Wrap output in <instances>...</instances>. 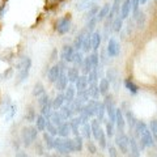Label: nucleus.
I'll use <instances>...</instances> for the list:
<instances>
[{
    "mask_svg": "<svg viewBox=\"0 0 157 157\" xmlns=\"http://www.w3.org/2000/svg\"><path fill=\"white\" fill-rule=\"evenodd\" d=\"M7 0H0V17L4 16V13L7 11Z\"/></svg>",
    "mask_w": 157,
    "mask_h": 157,
    "instance_id": "13d9d810",
    "label": "nucleus"
},
{
    "mask_svg": "<svg viewBox=\"0 0 157 157\" xmlns=\"http://www.w3.org/2000/svg\"><path fill=\"white\" fill-rule=\"evenodd\" d=\"M56 89L58 90H64L68 86V80H67V75H66V71H63L60 73V76H59V78L56 80Z\"/></svg>",
    "mask_w": 157,
    "mask_h": 157,
    "instance_id": "5701e85b",
    "label": "nucleus"
},
{
    "mask_svg": "<svg viewBox=\"0 0 157 157\" xmlns=\"http://www.w3.org/2000/svg\"><path fill=\"white\" fill-rule=\"evenodd\" d=\"M88 92L92 100H98L100 98V89H98V84H90L88 86Z\"/></svg>",
    "mask_w": 157,
    "mask_h": 157,
    "instance_id": "f704fd0d",
    "label": "nucleus"
},
{
    "mask_svg": "<svg viewBox=\"0 0 157 157\" xmlns=\"http://www.w3.org/2000/svg\"><path fill=\"white\" fill-rule=\"evenodd\" d=\"M105 134L107 137H113L114 136V123L113 122H106V131Z\"/></svg>",
    "mask_w": 157,
    "mask_h": 157,
    "instance_id": "de8ad7c7",
    "label": "nucleus"
},
{
    "mask_svg": "<svg viewBox=\"0 0 157 157\" xmlns=\"http://www.w3.org/2000/svg\"><path fill=\"white\" fill-rule=\"evenodd\" d=\"M46 157H60V156H59V155H48Z\"/></svg>",
    "mask_w": 157,
    "mask_h": 157,
    "instance_id": "e2e57ef3",
    "label": "nucleus"
},
{
    "mask_svg": "<svg viewBox=\"0 0 157 157\" xmlns=\"http://www.w3.org/2000/svg\"><path fill=\"white\" fill-rule=\"evenodd\" d=\"M73 141V149H75V152H81L82 151V136L77 135L72 139Z\"/></svg>",
    "mask_w": 157,
    "mask_h": 157,
    "instance_id": "ea45409f",
    "label": "nucleus"
},
{
    "mask_svg": "<svg viewBox=\"0 0 157 157\" xmlns=\"http://www.w3.org/2000/svg\"><path fill=\"white\" fill-rule=\"evenodd\" d=\"M140 147L137 144V141L135 140V137H130V149H128V155L130 157H140Z\"/></svg>",
    "mask_w": 157,
    "mask_h": 157,
    "instance_id": "4468645a",
    "label": "nucleus"
},
{
    "mask_svg": "<svg viewBox=\"0 0 157 157\" xmlns=\"http://www.w3.org/2000/svg\"><path fill=\"white\" fill-rule=\"evenodd\" d=\"M71 26H72L71 17L67 14V16L59 18L58 21H56V24H55V30L59 34H67L68 32L71 30Z\"/></svg>",
    "mask_w": 157,
    "mask_h": 157,
    "instance_id": "423d86ee",
    "label": "nucleus"
},
{
    "mask_svg": "<svg viewBox=\"0 0 157 157\" xmlns=\"http://www.w3.org/2000/svg\"><path fill=\"white\" fill-rule=\"evenodd\" d=\"M68 105H70L73 114H80L81 110H82V107H84V104H82L81 101H78L77 98H75V100H73L71 104H68Z\"/></svg>",
    "mask_w": 157,
    "mask_h": 157,
    "instance_id": "7c9ffc66",
    "label": "nucleus"
},
{
    "mask_svg": "<svg viewBox=\"0 0 157 157\" xmlns=\"http://www.w3.org/2000/svg\"><path fill=\"white\" fill-rule=\"evenodd\" d=\"M14 157H29V156H28V155H26V153H25V152H24V151H18Z\"/></svg>",
    "mask_w": 157,
    "mask_h": 157,
    "instance_id": "680f3d73",
    "label": "nucleus"
},
{
    "mask_svg": "<svg viewBox=\"0 0 157 157\" xmlns=\"http://www.w3.org/2000/svg\"><path fill=\"white\" fill-rule=\"evenodd\" d=\"M73 55H75V48H73V46L66 45L64 47H63V50H62V59H63V62L72 63Z\"/></svg>",
    "mask_w": 157,
    "mask_h": 157,
    "instance_id": "9b49d317",
    "label": "nucleus"
},
{
    "mask_svg": "<svg viewBox=\"0 0 157 157\" xmlns=\"http://www.w3.org/2000/svg\"><path fill=\"white\" fill-rule=\"evenodd\" d=\"M97 141H100V147H101V148H106V134H105L104 130L101 131L100 137H98Z\"/></svg>",
    "mask_w": 157,
    "mask_h": 157,
    "instance_id": "3c124183",
    "label": "nucleus"
},
{
    "mask_svg": "<svg viewBox=\"0 0 157 157\" xmlns=\"http://www.w3.org/2000/svg\"><path fill=\"white\" fill-rule=\"evenodd\" d=\"M64 90H66L64 92L66 102H67V104H71V102L75 100V97H76V93H77L76 88H75V85H73V84H71V85H68Z\"/></svg>",
    "mask_w": 157,
    "mask_h": 157,
    "instance_id": "f3484780",
    "label": "nucleus"
},
{
    "mask_svg": "<svg viewBox=\"0 0 157 157\" xmlns=\"http://www.w3.org/2000/svg\"><path fill=\"white\" fill-rule=\"evenodd\" d=\"M88 86H89V84H88V76H86V75L78 76V78H77L76 82H75L76 90H77V92L85 90V89H88Z\"/></svg>",
    "mask_w": 157,
    "mask_h": 157,
    "instance_id": "a211bd4d",
    "label": "nucleus"
},
{
    "mask_svg": "<svg viewBox=\"0 0 157 157\" xmlns=\"http://www.w3.org/2000/svg\"><path fill=\"white\" fill-rule=\"evenodd\" d=\"M134 132L136 134L137 141H139V145H140V149L148 148V147H152V145L155 144L153 136H152L151 131H149V128H148V126H147L144 122L137 121Z\"/></svg>",
    "mask_w": 157,
    "mask_h": 157,
    "instance_id": "f257e3e1",
    "label": "nucleus"
},
{
    "mask_svg": "<svg viewBox=\"0 0 157 157\" xmlns=\"http://www.w3.org/2000/svg\"><path fill=\"white\" fill-rule=\"evenodd\" d=\"M16 113H17V105H16V104H13V102H12V104L9 105L8 109L6 110V113L3 114L4 122H7V123H8V122H11V121L13 119V117L16 115Z\"/></svg>",
    "mask_w": 157,
    "mask_h": 157,
    "instance_id": "2eb2a0df",
    "label": "nucleus"
},
{
    "mask_svg": "<svg viewBox=\"0 0 157 157\" xmlns=\"http://www.w3.org/2000/svg\"><path fill=\"white\" fill-rule=\"evenodd\" d=\"M82 51L84 52H89V50L92 48V34L88 32V34L85 36V39H84V42H82Z\"/></svg>",
    "mask_w": 157,
    "mask_h": 157,
    "instance_id": "4c0bfd02",
    "label": "nucleus"
},
{
    "mask_svg": "<svg viewBox=\"0 0 157 157\" xmlns=\"http://www.w3.org/2000/svg\"><path fill=\"white\" fill-rule=\"evenodd\" d=\"M98 89H100V94H102V96L107 94V92H109V89H110V82L106 77L101 78L100 84H98Z\"/></svg>",
    "mask_w": 157,
    "mask_h": 157,
    "instance_id": "bb28decb",
    "label": "nucleus"
},
{
    "mask_svg": "<svg viewBox=\"0 0 157 157\" xmlns=\"http://www.w3.org/2000/svg\"><path fill=\"white\" fill-rule=\"evenodd\" d=\"M149 131H151L152 136H153V139H155V140H157V121H156V119L151 121V124H149Z\"/></svg>",
    "mask_w": 157,
    "mask_h": 157,
    "instance_id": "8fccbe9b",
    "label": "nucleus"
},
{
    "mask_svg": "<svg viewBox=\"0 0 157 157\" xmlns=\"http://www.w3.org/2000/svg\"><path fill=\"white\" fill-rule=\"evenodd\" d=\"M105 105L104 102H100V101H96V109H94V117L96 119H98L100 122H104L105 121Z\"/></svg>",
    "mask_w": 157,
    "mask_h": 157,
    "instance_id": "f8f14e48",
    "label": "nucleus"
},
{
    "mask_svg": "<svg viewBox=\"0 0 157 157\" xmlns=\"http://www.w3.org/2000/svg\"><path fill=\"white\" fill-rule=\"evenodd\" d=\"M81 131H82L81 136L84 137V139H86V140H90L92 128H90V123H89V122H88V123H84V124L81 126Z\"/></svg>",
    "mask_w": 157,
    "mask_h": 157,
    "instance_id": "58836bf2",
    "label": "nucleus"
},
{
    "mask_svg": "<svg viewBox=\"0 0 157 157\" xmlns=\"http://www.w3.org/2000/svg\"><path fill=\"white\" fill-rule=\"evenodd\" d=\"M89 58H90V62H92L93 68H97L98 67V63H100V55H98V52L94 51L93 54H90Z\"/></svg>",
    "mask_w": 157,
    "mask_h": 157,
    "instance_id": "09e8293b",
    "label": "nucleus"
},
{
    "mask_svg": "<svg viewBox=\"0 0 157 157\" xmlns=\"http://www.w3.org/2000/svg\"><path fill=\"white\" fill-rule=\"evenodd\" d=\"M106 100L104 102V105H105V110L107 113V115H109V121L113 122L114 123L115 122V113H117V107L114 106V101H113V97L109 96V94H106Z\"/></svg>",
    "mask_w": 157,
    "mask_h": 157,
    "instance_id": "0eeeda50",
    "label": "nucleus"
},
{
    "mask_svg": "<svg viewBox=\"0 0 157 157\" xmlns=\"http://www.w3.org/2000/svg\"><path fill=\"white\" fill-rule=\"evenodd\" d=\"M107 55H109L110 58H115L119 55V52H121V46H119V43H118L114 38H110L109 39V42H107Z\"/></svg>",
    "mask_w": 157,
    "mask_h": 157,
    "instance_id": "1a4fd4ad",
    "label": "nucleus"
},
{
    "mask_svg": "<svg viewBox=\"0 0 157 157\" xmlns=\"http://www.w3.org/2000/svg\"><path fill=\"white\" fill-rule=\"evenodd\" d=\"M36 128H37V131L39 132V131H45L46 130V122H47V119L45 117H43L42 114H39V115H37L36 117Z\"/></svg>",
    "mask_w": 157,
    "mask_h": 157,
    "instance_id": "c85d7f7f",
    "label": "nucleus"
},
{
    "mask_svg": "<svg viewBox=\"0 0 157 157\" xmlns=\"http://www.w3.org/2000/svg\"><path fill=\"white\" fill-rule=\"evenodd\" d=\"M90 128H92V135L94 136V139L98 140V137H100V134L102 131V127H101V122L96 119V118H93L92 122H90Z\"/></svg>",
    "mask_w": 157,
    "mask_h": 157,
    "instance_id": "dca6fc26",
    "label": "nucleus"
},
{
    "mask_svg": "<svg viewBox=\"0 0 157 157\" xmlns=\"http://www.w3.org/2000/svg\"><path fill=\"white\" fill-rule=\"evenodd\" d=\"M139 6H140V0H131V11L132 13H136L139 11Z\"/></svg>",
    "mask_w": 157,
    "mask_h": 157,
    "instance_id": "5fc2aeb1",
    "label": "nucleus"
},
{
    "mask_svg": "<svg viewBox=\"0 0 157 157\" xmlns=\"http://www.w3.org/2000/svg\"><path fill=\"white\" fill-rule=\"evenodd\" d=\"M97 13H98V8L97 7H90V9L88 11V13H86V20H90V18H93V17H96L97 16Z\"/></svg>",
    "mask_w": 157,
    "mask_h": 157,
    "instance_id": "603ef678",
    "label": "nucleus"
},
{
    "mask_svg": "<svg viewBox=\"0 0 157 157\" xmlns=\"http://www.w3.org/2000/svg\"><path fill=\"white\" fill-rule=\"evenodd\" d=\"M54 137L52 135H50L48 132H43V144L47 149H54Z\"/></svg>",
    "mask_w": 157,
    "mask_h": 157,
    "instance_id": "473e14b6",
    "label": "nucleus"
},
{
    "mask_svg": "<svg viewBox=\"0 0 157 157\" xmlns=\"http://www.w3.org/2000/svg\"><path fill=\"white\" fill-rule=\"evenodd\" d=\"M58 111L60 113V115L63 117V119H64V121H70L71 118H73V113H72L71 107H70V105H68V104L67 105H63Z\"/></svg>",
    "mask_w": 157,
    "mask_h": 157,
    "instance_id": "a878e982",
    "label": "nucleus"
},
{
    "mask_svg": "<svg viewBox=\"0 0 157 157\" xmlns=\"http://www.w3.org/2000/svg\"><path fill=\"white\" fill-rule=\"evenodd\" d=\"M124 86L130 93H132V94H136V93L139 92V88H137V85L131 80V78H126L124 80Z\"/></svg>",
    "mask_w": 157,
    "mask_h": 157,
    "instance_id": "c9c22d12",
    "label": "nucleus"
},
{
    "mask_svg": "<svg viewBox=\"0 0 157 157\" xmlns=\"http://www.w3.org/2000/svg\"><path fill=\"white\" fill-rule=\"evenodd\" d=\"M46 130H47L46 132H48V134L52 135V136H56V135H58V127L54 126L48 119H47V122H46Z\"/></svg>",
    "mask_w": 157,
    "mask_h": 157,
    "instance_id": "49530a36",
    "label": "nucleus"
},
{
    "mask_svg": "<svg viewBox=\"0 0 157 157\" xmlns=\"http://www.w3.org/2000/svg\"><path fill=\"white\" fill-rule=\"evenodd\" d=\"M30 68H32V59L29 56H24L20 59L18 64H17V80L16 84H21L28 78L29 73H30Z\"/></svg>",
    "mask_w": 157,
    "mask_h": 157,
    "instance_id": "f03ea898",
    "label": "nucleus"
},
{
    "mask_svg": "<svg viewBox=\"0 0 157 157\" xmlns=\"http://www.w3.org/2000/svg\"><path fill=\"white\" fill-rule=\"evenodd\" d=\"M45 88H43V85L41 84V82H37L36 85H34V89H33V94L36 96L37 98L38 97H41L42 94H45Z\"/></svg>",
    "mask_w": 157,
    "mask_h": 157,
    "instance_id": "c03bdc74",
    "label": "nucleus"
},
{
    "mask_svg": "<svg viewBox=\"0 0 157 157\" xmlns=\"http://www.w3.org/2000/svg\"><path fill=\"white\" fill-rule=\"evenodd\" d=\"M86 148H88V152H90V153H97V147H96V144L93 143V141H88V145H86Z\"/></svg>",
    "mask_w": 157,
    "mask_h": 157,
    "instance_id": "4d7b16f0",
    "label": "nucleus"
},
{
    "mask_svg": "<svg viewBox=\"0 0 157 157\" xmlns=\"http://www.w3.org/2000/svg\"><path fill=\"white\" fill-rule=\"evenodd\" d=\"M48 121L51 122V123L55 126V127H59L62 123H64V122H67V121H64L63 119V117L60 115V113H59L58 110H54L52 113H51V115H50V118H48Z\"/></svg>",
    "mask_w": 157,
    "mask_h": 157,
    "instance_id": "aec40b11",
    "label": "nucleus"
},
{
    "mask_svg": "<svg viewBox=\"0 0 157 157\" xmlns=\"http://www.w3.org/2000/svg\"><path fill=\"white\" fill-rule=\"evenodd\" d=\"M134 20L137 24V28L139 29H143L144 28V24H145V17H144V13L141 11H137L136 13H134Z\"/></svg>",
    "mask_w": 157,
    "mask_h": 157,
    "instance_id": "72a5a7b5",
    "label": "nucleus"
},
{
    "mask_svg": "<svg viewBox=\"0 0 157 157\" xmlns=\"http://www.w3.org/2000/svg\"><path fill=\"white\" fill-rule=\"evenodd\" d=\"M81 70H82V73L84 75H88L92 70H93V66H92V62H90V58L86 56L84 58V60H82V64H81Z\"/></svg>",
    "mask_w": 157,
    "mask_h": 157,
    "instance_id": "e433bc0d",
    "label": "nucleus"
},
{
    "mask_svg": "<svg viewBox=\"0 0 157 157\" xmlns=\"http://www.w3.org/2000/svg\"><path fill=\"white\" fill-rule=\"evenodd\" d=\"M107 151H109V157H118V151L114 145H109Z\"/></svg>",
    "mask_w": 157,
    "mask_h": 157,
    "instance_id": "bf43d9fd",
    "label": "nucleus"
},
{
    "mask_svg": "<svg viewBox=\"0 0 157 157\" xmlns=\"http://www.w3.org/2000/svg\"><path fill=\"white\" fill-rule=\"evenodd\" d=\"M97 0H80L76 4V9L77 11H84V9H89L90 7H93L96 4Z\"/></svg>",
    "mask_w": 157,
    "mask_h": 157,
    "instance_id": "cd10ccee",
    "label": "nucleus"
},
{
    "mask_svg": "<svg viewBox=\"0 0 157 157\" xmlns=\"http://www.w3.org/2000/svg\"><path fill=\"white\" fill-rule=\"evenodd\" d=\"M86 34H88V30H86V29H84V30H81V32L76 36L75 42H73V48H75V51H78V50L81 48L82 42H84V39H85V36H86Z\"/></svg>",
    "mask_w": 157,
    "mask_h": 157,
    "instance_id": "6ab92c4d",
    "label": "nucleus"
},
{
    "mask_svg": "<svg viewBox=\"0 0 157 157\" xmlns=\"http://www.w3.org/2000/svg\"><path fill=\"white\" fill-rule=\"evenodd\" d=\"M82 60H84L82 52L75 51V55H73V59H72V63H73V64H75L76 67H77V66H81V64H82Z\"/></svg>",
    "mask_w": 157,
    "mask_h": 157,
    "instance_id": "a18cd8bd",
    "label": "nucleus"
},
{
    "mask_svg": "<svg viewBox=\"0 0 157 157\" xmlns=\"http://www.w3.org/2000/svg\"><path fill=\"white\" fill-rule=\"evenodd\" d=\"M88 84H97V80H98V68H93V70L88 73Z\"/></svg>",
    "mask_w": 157,
    "mask_h": 157,
    "instance_id": "a19ab883",
    "label": "nucleus"
},
{
    "mask_svg": "<svg viewBox=\"0 0 157 157\" xmlns=\"http://www.w3.org/2000/svg\"><path fill=\"white\" fill-rule=\"evenodd\" d=\"M52 104V110H59L60 107L66 104V98H64V93H59V94L51 101Z\"/></svg>",
    "mask_w": 157,
    "mask_h": 157,
    "instance_id": "4be33fe9",
    "label": "nucleus"
},
{
    "mask_svg": "<svg viewBox=\"0 0 157 157\" xmlns=\"http://www.w3.org/2000/svg\"><path fill=\"white\" fill-rule=\"evenodd\" d=\"M12 75H13V70L12 68H7V71L3 72L2 78L3 80H9V77H12Z\"/></svg>",
    "mask_w": 157,
    "mask_h": 157,
    "instance_id": "6e6d98bb",
    "label": "nucleus"
},
{
    "mask_svg": "<svg viewBox=\"0 0 157 157\" xmlns=\"http://www.w3.org/2000/svg\"><path fill=\"white\" fill-rule=\"evenodd\" d=\"M114 126L117 127V130L119 131V132H123V131H124V127H126V119H124V115H123V113H122V110H121V109H117Z\"/></svg>",
    "mask_w": 157,
    "mask_h": 157,
    "instance_id": "9d476101",
    "label": "nucleus"
},
{
    "mask_svg": "<svg viewBox=\"0 0 157 157\" xmlns=\"http://www.w3.org/2000/svg\"><path fill=\"white\" fill-rule=\"evenodd\" d=\"M38 137V131L36 127L33 126H28V127H24L22 131H21V140H22V144L25 147H30L32 144L36 143Z\"/></svg>",
    "mask_w": 157,
    "mask_h": 157,
    "instance_id": "20e7f679",
    "label": "nucleus"
},
{
    "mask_svg": "<svg viewBox=\"0 0 157 157\" xmlns=\"http://www.w3.org/2000/svg\"><path fill=\"white\" fill-rule=\"evenodd\" d=\"M101 41H102V38H101V33L100 32H94L92 34V48L94 51H97L98 48H100Z\"/></svg>",
    "mask_w": 157,
    "mask_h": 157,
    "instance_id": "c756f323",
    "label": "nucleus"
},
{
    "mask_svg": "<svg viewBox=\"0 0 157 157\" xmlns=\"http://www.w3.org/2000/svg\"><path fill=\"white\" fill-rule=\"evenodd\" d=\"M66 75H67V80L70 81V82H72V84H75L76 80L78 78V76H80V75H78V70H77L76 67H71V68H68Z\"/></svg>",
    "mask_w": 157,
    "mask_h": 157,
    "instance_id": "393cba45",
    "label": "nucleus"
},
{
    "mask_svg": "<svg viewBox=\"0 0 157 157\" xmlns=\"http://www.w3.org/2000/svg\"><path fill=\"white\" fill-rule=\"evenodd\" d=\"M130 12H131V0H123V3L121 4L119 8V17L122 20H126L128 17Z\"/></svg>",
    "mask_w": 157,
    "mask_h": 157,
    "instance_id": "ddd939ff",
    "label": "nucleus"
},
{
    "mask_svg": "<svg viewBox=\"0 0 157 157\" xmlns=\"http://www.w3.org/2000/svg\"><path fill=\"white\" fill-rule=\"evenodd\" d=\"M25 117H26V119L29 121V122H34V121H36V113H34V110L32 109V107H29V109H28V114H26V113H25Z\"/></svg>",
    "mask_w": 157,
    "mask_h": 157,
    "instance_id": "864d4df0",
    "label": "nucleus"
},
{
    "mask_svg": "<svg viewBox=\"0 0 157 157\" xmlns=\"http://www.w3.org/2000/svg\"><path fill=\"white\" fill-rule=\"evenodd\" d=\"M89 98H90V96H89V92H88V89L77 92V100L81 101L82 104H86V102L89 101Z\"/></svg>",
    "mask_w": 157,
    "mask_h": 157,
    "instance_id": "79ce46f5",
    "label": "nucleus"
},
{
    "mask_svg": "<svg viewBox=\"0 0 157 157\" xmlns=\"http://www.w3.org/2000/svg\"><path fill=\"white\" fill-rule=\"evenodd\" d=\"M64 71V66H63V63H59V64H55L52 66L50 70H48V81L50 82H56V80L59 78V76H60V73Z\"/></svg>",
    "mask_w": 157,
    "mask_h": 157,
    "instance_id": "6e6552de",
    "label": "nucleus"
},
{
    "mask_svg": "<svg viewBox=\"0 0 157 157\" xmlns=\"http://www.w3.org/2000/svg\"><path fill=\"white\" fill-rule=\"evenodd\" d=\"M71 134V126H70V122H64L62 123L60 126L58 127V136L60 137H68Z\"/></svg>",
    "mask_w": 157,
    "mask_h": 157,
    "instance_id": "412c9836",
    "label": "nucleus"
},
{
    "mask_svg": "<svg viewBox=\"0 0 157 157\" xmlns=\"http://www.w3.org/2000/svg\"><path fill=\"white\" fill-rule=\"evenodd\" d=\"M113 30L114 32H121V29H122V26H123V20H122L119 16L118 17H115L114 20H113Z\"/></svg>",
    "mask_w": 157,
    "mask_h": 157,
    "instance_id": "37998d69",
    "label": "nucleus"
},
{
    "mask_svg": "<svg viewBox=\"0 0 157 157\" xmlns=\"http://www.w3.org/2000/svg\"><path fill=\"white\" fill-rule=\"evenodd\" d=\"M115 145L119 148V151L123 155H127L128 153V149H130V137L126 134H123V132H119V134L115 136Z\"/></svg>",
    "mask_w": 157,
    "mask_h": 157,
    "instance_id": "39448f33",
    "label": "nucleus"
},
{
    "mask_svg": "<svg viewBox=\"0 0 157 157\" xmlns=\"http://www.w3.org/2000/svg\"><path fill=\"white\" fill-rule=\"evenodd\" d=\"M58 3H59V0H46V6H48V7H54V6H56Z\"/></svg>",
    "mask_w": 157,
    "mask_h": 157,
    "instance_id": "052dcab7",
    "label": "nucleus"
},
{
    "mask_svg": "<svg viewBox=\"0 0 157 157\" xmlns=\"http://www.w3.org/2000/svg\"><path fill=\"white\" fill-rule=\"evenodd\" d=\"M110 6L111 4H105V6L98 11V13H97V20L98 21H104V20L107 17V14H109V12H110Z\"/></svg>",
    "mask_w": 157,
    "mask_h": 157,
    "instance_id": "2f4dec72",
    "label": "nucleus"
},
{
    "mask_svg": "<svg viewBox=\"0 0 157 157\" xmlns=\"http://www.w3.org/2000/svg\"><path fill=\"white\" fill-rule=\"evenodd\" d=\"M54 148L60 155H68L75 152V149H73V141L70 137H60V136L55 137L54 139Z\"/></svg>",
    "mask_w": 157,
    "mask_h": 157,
    "instance_id": "7ed1b4c3",
    "label": "nucleus"
},
{
    "mask_svg": "<svg viewBox=\"0 0 157 157\" xmlns=\"http://www.w3.org/2000/svg\"><path fill=\"white\" fill-rule=\"evenodd\" d=\"M124 119H126V123L128 124L130 127V131H134L135 130V126H136V118L134 115V113H132L131 110L128 111H126V114H124Z\"/></svg>",
    "mask_w": 157,
    "mask_h": 157,
    "instance_id": "b1692460",
    "label": "nucleus"
}]
</instances>
